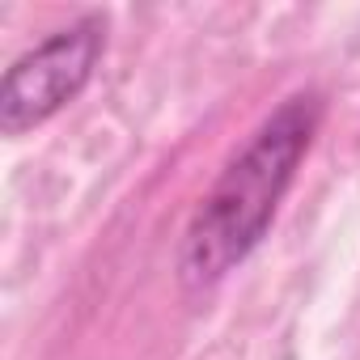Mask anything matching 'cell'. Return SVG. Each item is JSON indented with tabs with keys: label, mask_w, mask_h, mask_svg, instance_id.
Returning a JSON list of instances; mask_svg holds the SVG:
<instances>
[{
	"label": "cell",
	"mask_w": 360,
	"mask_h": 360,
	"mask_svg": "<svg viewBox=\"0 0 360 360\" xmlns=\"http://www.w3.org/2000/svg\"><path fill=\"white\" fill-rule=\"evenodd\" d=\"M106 30V13H81L77 22L26 47L0 77V131L26 136L77 102L102 64Z\"/></svg>",
	"instance_id": "cell-2"
},
{
	"label": "cell",
	"mask_w": 360,
	"mask_h": 360,
	"mask_svg": "<svg viewBox=\"0 0 360 360\" xmlns=\"http://www.w3.org/2000/svg\"><path fill=\"white\" fill-rule=\"evenodd\" d=\"M322 119V89H292L225 161L178 242V280L187 288L221 284L259 250V242L276 225L284 195L297 183L301 161L318 140Z\"/></svg>",
	"instance_id": "cell-1"
}]
</instances>
